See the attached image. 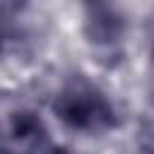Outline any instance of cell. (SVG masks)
I'll use <instances>...</instances> for the list:
<instances>
[{"instance_id":"cell-1","label":"cell","mask_w":154,"mask_h":154,"mask_svg":"<svg viewBox=\"0 0 154 154\" xmlns=\"http://www.w3.org/2000/svg\"><path fill=\"white\" fill-rule=\"evenodd\" d=\"M53 108L60 116V120H65L70 128H77V130H101L113 120L108 103L94 89L82 84L65 89L58 96Z\"/></svg>"},{"instance_id":"cell-2","label":"cell","mask_w":154,"mask_h":154,"mask_svg":"<svg viewBox=\"0 0 154 154\" xmlns=\"http://www.w3.org/2000/svg\"><path fill=\"white\" fill-rule=\"evenodd\" d=\"M89 31L94 41H111L120 31V19L113 12L108 0H91L89 2Z\"/></svg>"}]
</instances>
